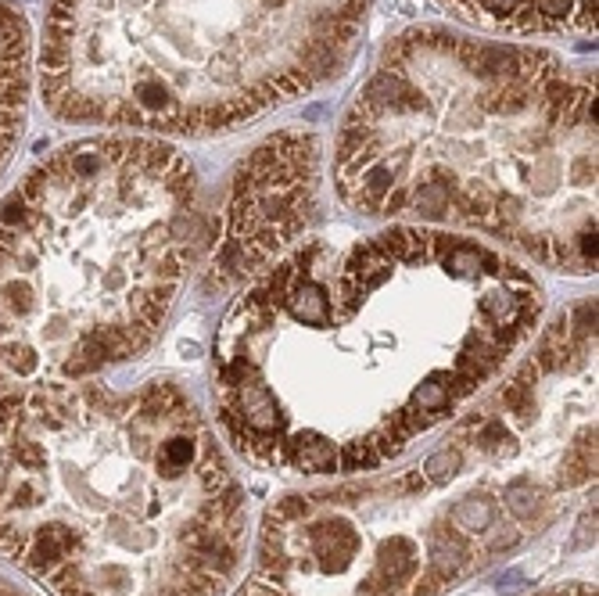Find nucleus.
<instances>
[{"label": "nucleus", "instance_id": "nucleus-1", "mask_svg": "<svg viewBox=\"0 0 599 596\" xmlns=\"http://www.w3.org/2000/svg\"><path fill=\"white\" fill-rule=\"evenodd\" d=\"M542 313L524 262L467 234L302 241L219 323V421L265 468L373 471L492 381Z\"/></svg>", "mask_w": 599, "mask_h": 596}, {"label": "nucleus", "instance_id": "nucleus-2", "mask_svg": "<svg viewBox=\"0 0 599 596\" xmlns=\"http://www.w3.org/2000/svg\"><path fill=\"white\" fill-rule=\"evenodd\" d=\"M370 220L485 234L553 274H595V80L557 54L449 29L395 36L334 148Z\"/></svg>", "mask_w": 599, "mask_h": 596}, {"label": "nucleus", "instance_id": "nucleus-3", "mask_svg": "<svg viewBox=\"0 0 599 596\" xmlns=\"http://www.w3.org/2000/svg\"><path fill=\"white\" fill-rule=\"evenodd\" d=\"M244 492L169 381L0 388V557L54 596H219Z\"/></svg>", "mask_w": 599, "mask_h": 596}, {"label": "nucleus", "instance_id": "nucleus-4", "mask_svg": "<svg viewBox=\"0 0 599 596\" xmlns=\"http://www.w3.org/2000/svg\"><path fill=\"white\" fill-rule=\"evenodd\" d=\"M202 252L190 162L87 137L0 202V388L83 381L144 356Z\"/></svg>", "mask_w": 599, "mask_h": 596}, {"label": "nucleus", "instance_id": "nucleus-5", "mask_svg": "<svg viewBox=\"0 0 599 596\" xmlns=\"http://www.w3.org/2000/svg\"><path fill=\"white\" fill-rule=\"evenodd\" d=\"M370 0H50L40 87L58 119L216 137L334 80Z\"/></svg>", "mask_w": 599, "mask_h": 596}, {"label": "nucleus", "instance_id": "nucleus-6", "mask_svg": "<svg viewBox=\"0 0 599 596\" xmlns=\"http://www.w3.org/2000/svg\"><path fill=\"white\" fill-rule=\"evenodd\" d=\"M319 213V148L309 134H277L234 176L216 234L212 277L241 284L302 244Z\"/></svg>", "mask_w": 599, "mask_h": 596}, {"label": "nucleus", "instance_id": "nucleus-7", "mask_svg": "<svg viewBox=\"0 0 599 596\" xmlns=\"http://www.w3.org/2000/svg\"><path fill=\"white\" fill-rule=\"evenodd\" d=\"M434 4L488 33H595V0H434Z\"/></svg>", "mask_w": 599, "mask_h": 596}, {"label": "nucleus", "instance_id": "nucleus-8", "mask_svg": "<svg viewBox=\"0 0 599 596\" xmlns=\"http://www.w3.org/2000/svg\"><path fill=\"white\" fill-rule=\"evenodd\" d=\"M29 101V29L22 15L0 0V176L26 126Z\"/></svg>", "mask_w": 599, "mask_h": 596}, {"label": "nucleus", "instance_id": "nucleus-9", "mask_svg": "<svg viewBox=\"0 0 599 596\" xmlns=\"http://www.w3.org/2000/svg\"><path fill=\"white\" fill-rule=\"evenodd\" d=\"M0 596H26V592H19V589H12L8 582H0Z\"/></svg>", "mask_w": 599, "mask_h": 596}]
</instances>
